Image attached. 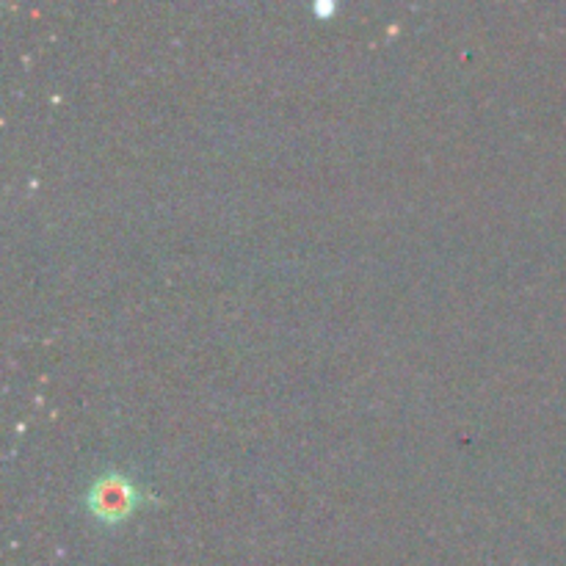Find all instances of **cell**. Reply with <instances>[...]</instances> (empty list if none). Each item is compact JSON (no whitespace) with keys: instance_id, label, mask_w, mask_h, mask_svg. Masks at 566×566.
<instances>
[{"instance_id":"6da1fadb","label":"cell","mask_w":566,"mask_h":566,"mask_svg":"<svg viewBox=\"0 0 566 566\" xmlns=\"http://www.w3.org/2000/svg\"><path fill=\"white\" fill-rule=\"evenodd\" d=\"M86 503L88 512L103 520V523H119V520H125L136 509L138 486L122 470H105L88 486Z\"/></svg>"}]
</instances>
